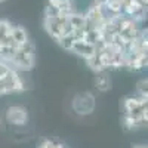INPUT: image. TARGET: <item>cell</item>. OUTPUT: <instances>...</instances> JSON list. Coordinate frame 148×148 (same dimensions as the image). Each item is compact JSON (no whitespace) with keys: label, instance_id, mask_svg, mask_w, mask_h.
I'll use <instances>...</instances> for the list:
<instances>
[{"label":"cell","instance_id":"d6986e66","mask_svg":"<svg viewBox=\"0 0 148 148\" xmlns=\"http://www.w3.org/2000/svg\"><path fill=\"white\" fill-rule=\"evenodd\" d=\"M0 2H5V0H0Z\"/></svg>","mask_w":148,"mask_h":148},{"label":"cell","instance_id":"7c38bea8","mask_svg":"<svg viewBox=\"0 0 148 148\" xmlns=\"http://www.w3.org/2000/svg\"><path fill=\"white\" fill-rule=\"evenodd\" d=\"M95 86H96V89H99V90H102V92H105V90L110 89L111 80H110L108 74H107L105 71H101V73L96 74V77H95Z\"/></svg>","mask_w":148,"mask_h":148},{"label":"cell","instance_id":"ba28073f","mask_svg":"<svg viewBox=\"0 0 148 148\" xmlns=\"http://www.w3.org/2000/svg\"><path fill=\"white\" fill-rule=\"evenodd\" d=\"M88 64H89V68L93 70L95 73H101V71H105L108 68L107 59L102 55V52H99V51H96V53L88 59Z\"/></svg>","mask_w":148,"mask_h":148},{"label":"cell","instance_id":"52a82bcc","mask_svg":"<svg viewBox=\"0 0 148 148\" xmlns=\"http://www.w3.org/2000/svg\"><path fill=\"white\" fill-rule=\"evenodd\" d=\"M71 52H74L76 55H79V56H82L88 61L89 58H92L96 53V46L89 43V42H86V40H77V42H74Z\"/></svg>","mask_w":148,"mask_h":148},{"label":"cell","instance_id":"277c9868","mask_svg":"<svg viewBox=\"0 0 148 148\" xmlns=\"http://www.w3.org/2000/svg\"><path fill=\"white\" fill-rule=\"evenodd\" d=\"M84 18H86V28L88 30H99L101 31L104 22L107 21L102 8L96 6V5H93L88 10V14L84 15Z\"/></svg>","mask_w":148,"mask_h":148},{"label":"cell","instance_id":"8fae6325","mask_svg":"<svg viewBox=\"0 0 148 148\" xmlns=\"http://www.w3.org/2000/svg\"><path fill=\"white\" fill-rule=\"evenodd\" d=\"M67 21H68V24L71 25V28L74 31L86 28V18H84V15L77 14V12H73L71 15H68L67 16Z\"/></svg>","mask_w":148,"mask_h":148},{"label":"cell","instance_id":"2e32d148","mask_svg":"<svg viewBox=\"0 0 148 148\" xmlns=\"http://www.w3.org/2000/svg\"><path fill=\"white\" fill-rule=\"evenodd\" d=\"M136 89H138V95L147 98V93H148V82H147V79H141V80L138 82Z\"/></svg>","mask_w":148,"mask_h":148},{"label":"cell","instance_id":"3957f363","mask_svg":"<svg viewBox=\"0 0 148 148\" xmlns=\"http://www.w3.org/2000/svg\"><path fill=\"white\" fill-rule=\"evenodd\" d=\"M73 110L77 114H90L95 110V96L90 92H80L73 99Z\"/></svg>","mask_w":148,"mask_h":148},{"label":"cell","instance_id":"6da1fadb","mask_svg":"<svg viewBox=\"0 0 148 148\" xmlns=\"http://www.w3.org/2000/svg\"><path fill=\"white\" fill-rule=\"evenodd\" d=\"M36 58H34V45L31 42H27L21 46L16 47L14 58L10 59L12 65H15V68L22 70V71H30L34 67Z\"/></svg>","mask_w":148,"mask_h":148},{"label":"cell","instance_id":"8992f818","mask_svg":"<svg viewBox=\"0 0 148 148\" xmlns=\"http://www.w3.org/2000/svg\"><path fill=\"white\" fill-rule=\"evenodd\" d=\"M6 120L10 125L22 126V125H25L27 120H28V113H27V110L21 105H12L6 110Z\"/></svg>","mask_w":148,"mask_h":148},{"label":"cell","instance_id":"9c48e42d","mask_svg":"<svg viewBox=\"0 0 148 148\" xmlns=\"http://www.w3.org/2000/svg\"><path fill=\"white\" fill-rule=\"evenodd\" d=\"M10 39L14 42V45L18 47L24 43L28 42V34L25 31L24 27H19V25H12V30H10Z\"/></svg>","mask_w":148,"mask_h":148},{"label":"cell","instance_id":"7a4b0ae2","mask_svg":"<svg viewBox=\"0 0 148 148\" xmlns=\"http://www.w3.org/2000/svg\"><path fill=\"white\" fill-rule=\"evenodd\" d=\"M25 89L22 79L19 77V74L12 68L6 76L0 79V96L8 95V93H18Z\"/></svg>","mask_w":148,"mask_h":148},{"label":"cell","instance_id":"5bb4252c","mask_svg":"<svg viewBox=\"0 0 148 148\" xmlns=\"http://www.w3.org/2000/svg\"><path fill=\"white\" fill-rule=\"evenodd\" d=\"M74 42H77V40H76V37L73 36V33H71V34H65V36H62V37H61V39L58 40V43L62 46V49H65V51H68V52H71Z\"/></svg>","mask_w":148,"mask_h":148},{"label":"cell","instance_id":"4fadbf2b","mask_svg":"<svg viewBox=\"0 0 148 148\" xmlns=\"http://www.w3.org/2000/svg\"><path fill=\"white\" fill-rule=\"evenodd\" d=\"M16 51V46L14 45H0V61H5V62H10V59L14 58Z\"/></svg>","mask_w":148,"mask_h":148},{"label":"cell","instance_id":"ac0fdd59","mask_svg":"<svg viewBox=\"0 0 148 148\" xmlns=\"http://www.w3.org/2000/svg\"><path fill=\"white\" fill-rule=\"evenodd\" d=\"M133 148H147V145H135Z\"/></svg>","mask_w":148,"mask_h":148},{"label":"cell","instance_id":"e0dca14e","mask_svg":"<svg viewBox=\"0 0 148 148\" xmlns=\"http://www.w3.org/2000/svg\"><path fill=\"white\" fill-rule=\"evenodd\" d=\"M10 70H12V67H10L8 62H5V61H0V79H2L3 76H6Z\"/></svg>","mask_w":148,"mask_h":148},{"label":"cell","instance_id":"30bf717a","mask_svg":"<svg viewBox=\"0 0 148 148\" xmlns=\"http://www.w3.org/2000/svg\"><path fill=\"white\" fill-rule=\"evenodd\" d=\"M10 30L12 24L9 21H0V45H14L10 39Z\"/></svg>","mask_w":148,"mask_h":148},{"label":"cell","instance_id":"ffe728a7","mask_svg":"<svg viewBox=\"0 0 148 148\" xmlns=\"http://www.w3.org/2000/svg\"><path fill=\"white\" fill-rule=\"evenodd\" d=\"M0 123H2V121H0Z\"/></svg>","mask_w":148,"mask_h":148},{"label":"cell","instance_id":"5b68a950","mask_svg":"<svg viewBox=\"0 0 148 148\" xmlns=\"http://www.w3.org/2000/svg\"><path fill=\"white\" fill-rule=\"evenodd\" d=\"M67 22V16L58 15V16H45V28L53 39L58 42L62 37V28Z\"/></svg>","mask_w":148,"mask_h":148},{"label":"cell","instance_id":"9a60e30c","mask_svg":"<svg viewBox=\"0 0 148 148\" xmlns=\"http://www.w3.org/2000/svg\"><path fill=\"white\" fill-rule=\"evenodd\" d=\"M39 148H67L64 144H59L53 139H43L39 144Z\"/></svg>","mask_w":148,"mask_h":148}]
</instances>
